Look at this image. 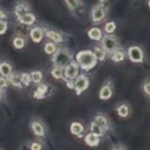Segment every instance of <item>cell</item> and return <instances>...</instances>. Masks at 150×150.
I'll list each match as a JSON object with an SVG mask.
<instances>
[{
  "label": "cell",
  "mask_w": 150,
  "mask_h": 150,
  "mask_svg": "<svg viewBox=\"0 0 150 150\" xmlns=\"http://www.w3.org/2000/svg\"><path fill=\"white\" fill-rule=\"evenodd\" d=\"M77 60L83 69H91L96 64L97 57L90 51H81L77 55Z\"/></svg>",
  "instance_id": "6da1fadb"
},
{
  "label": "cell",
  "mask_w": 150,
  "mask_h": 150,
  "mask_svg": "<svg viewBox=\"0 0 150 150\" xmlns=\"http://www.w3.org/2000/svg\"><path fill=\"white\" fill-rule=\"evenodd\" d=\"M113 59L116 62H120L124 59V54L121 51H116L112 57Z\"/></svg>",
  "instance_id": "44dd1931"
},
{
  "label": "cell",
  "mask_w": 150,
  "mask_h": 150,
  "mask_svg": "<svg viewBox=\"0 0 150 150\" xmlns=\"http://www.w3.org/2000/svg\"><path fill=\"white\" fill-rule=\"evenodd\" d=\"M89 35L92 39L98 40L100 39L101 38V32L100 29H96V28H94V29H92L90 31H89Z\"/></svg>",
  "instance_id": "9a60e30c"
},
{
  "label": "cell",
  "mask_w": 150,
  "mask_h": 150,
  "mask_svg": "<svg viewBox=\"0 0 150 150\" xmlns=\"http://www.w3.org/2000/svg\"><path fill=\"white\" fill-rule=\"evenodd\" d=\"M7 29V23L5 22L0 21V35L3 34Z\"/></svg>",
  "instance_id": "4dcf8cb0"
},
{
  "label": "cell",
  "mask_w": 150,
  "mask_h": 150,
  "mask_svg": "<svg viewBox=\"0 0 150 150\" xmlns=\"http://www.w3.org/2000/svg\"><path fill=\"white\" fill-rule=\"evenodd\" d=\"M96 121L98 123V125H99L100 126H103V127H105V125H106L107 124V122H106V120H105V118H104L103 117H101V116H98V117H96Z\"/></svg>",
  "instance_id": "603a6c76"
},
{
  "label": "cell",
  "mask_w": 150,
  "mask_h": 150,
  "mask_svg": "<svg viewBox=\"0 0 150 150\" xmlns=\"http://www.w3.org/2000/svg\"><path fill=\"white\" fill-rule=\"evenodd\" d=\"M67 4H68L69 7L71 9L75 8V7H77L78 5V1L77 0H65Z\"/></svg>",
  "instance_id": "f546056e"
},
{
  "label": "cell",
  "mask_w": 150,
  "mask_h": 150,
  "mask_svg": "<svg viewBox=\"0 0 150 150\" xmlns=\"http://www.w3.org/2000/svg\"><path fill=\"white\" fill-rule=\"evenodd\" d=\"M129 57L135 62H141L143 59V54L139 47H131L129 48Z\"/></svg>",
  "instance_id": "3957f363"
},
{
  "label": "cell",
  "mask_w": 150,
  "mask_h": 150,
  "mask_svg": "<svg viewBox=\"0 0 150 150\" xmlns=\"http://www.w3.org/2000/svg\"><path fill=\"white\" fill-rule=\"evenodd\" d=\"M95 55L97 57L100 59H103L104 58V56H105V52L103 51H102L101 49L99 48H96L95 49Z\"/></svg>",
  "instance_id": "f1b7e54d"
},
{
  "label": "cell",
  "mask_w": 150,
  "mask_h": 150,
  "mask_svg": "<svg viewBox=\"0 0 150 150\" xmlns=\"http://www.w3.org/2000/svg\"><path fill=\"white\" fill-rule=\"evenodd\" d=\"M32 150H41V146L38 143H33L31 146Z\"/></svg>",
  "instance_id": "1f68e13d"
},
{
  "label": "cell",
  "mask_w": 150,
  "mask_h": 150,
  "mask_svg": "<svg viewBox=\"0 0 150 150\" xmlns=\"http://www.w3.org/2000/svg\"><path fill=\"white\" fill-rule=\"evenodd\" d=\"M111 96V90L108 86H104L100 91V97L101 99H108Z\"/></svg>",
  "instance_id": "5bb4252c"
},
{
  "label": "cell",
  "mask_w": 150,
  "mask_h": 150,
  "mask_svg": "<svg viewBox=\"0 0 150 150\" xmlns=\"http://www.w3.org/2000/svg\"><path fill=\"white\" fill-rule=\"evenodd\" d=\"M21 81L23 82L25 85H26V86H27L28 84H29V82H30V78H29V75L22 74L21 75Z\"/></svg>",
  "instance_id": "83f0119b"
},
{
  "label": "cell",
  "mask_w": 150,
  "mask_h": 150,
  "mask_svg": "<svg viewBox=\"0 0 150 150\" xmlns=\"http://www.w3.org/2000/svg\"><path fill=\"white\" fill-rule=\"evenodd\" d=\"M47 36L49 37L50 38L53 39L54 40L57 41V42H61L62 41L61 35L56 33V32H48V33H47Z\"/></svg>",
  "instance_id": "ac0fdd59"
},
{
  "label": "cell",
  "mask_w": 150,
  "mask_h": 150,
  "mask_svg": "<svg viewBox=\"0 0 150 150\" xmlns=\"http://www.w3.org/2000/svg\"><path fill=\"white\" fill-rule=\"evenodd\" d=\"M78 70H79V67H78L77 64L76 63H71L67 67L64 74H65L66 77L69 78V79H73L77 75Z\"/></svg>",
  "instance_id": "8992f818"
},
{
  "label": "cell",
  "mask_w": 150,
  "mask_h": 150,
  "mask_svg": "<svg viewBox=\"0 0 150 150\" xmlns=\"http://www.w3.org/2000/svg\"><path fill=\"white\" fill-rule=\"evenodd\" d=\"M52 75L56 79H59L62 76V70L60 69L56 68L52 71Z\"/></svg>",
  "instance_id": "4316f807"
},
{
  "label": "cell",
  "mask_w": 150,
  "mask_h": 150,
  "mask_svg": "<svg viewBox=\"0 0 150 150\" xmlns=\"http://www.w3.org/2000/svg\"><path fill=\"white\" fill-rule=\"evenodd\" d=\"M0 98H1V91H0Z\"/></svg>",
  "instance_id": "8d00e7d4"
},
{
  "label": "cell",
  "mask_w": 150,
  "mask_h": 150,
  "mask_svg": "<svg viewBox=\"0 0 150 150\" xmlns=\"http://www.w3.org/2000/svg\"><path fill=\"white\" fill-rule=\"evenodd\" d=\"M88 84H89V81H88V79H86L85 76H81L79 79H77L76 83V90L77 92L78 95L81 93V92H83V90L87 88Z\"/></svg>",
  "instance_id": "277c9868"
},
{
  "label": "cell",
  "mask_w": 150,
  "mask_h": 150,
  "mask_svg": "<svg viewBox=\"0 0 150 150\" xmlns=\"http://www.w3.org/2000/svg\"><path fill=\"white\" fill-rule=\"evenodd\" d=\"M31 37L35 42H40L42 38V30L40 29H38V28L33 29L31 32Z\"/></svg>",
  "instance_id": "9c48e42d"
},
{
  "label": "cell",
  "mask_w": 150,
  "mask_h": 150,
  "mask_svg": "<svg viewBox=\"0 0 150 150\" xmlns=\"http://www.w3.org/2000/svg\"><path fill=\"white\" fill-rule=\"evenodd\" d=\"M11 72V67L7 63L0 64V73L4 76H8Z\"/></svg>",
  "instance_id": "7c38bea8"
},
{
  "label": "cell",
  "mask_w": 150,
  "mask_h": 150,
  "mask_svg": "<svg viewBox=\"0 0 150 150\" xmlns=\"http://www.w3.org/2000/svg\"><path fill=\"white\" fill-rule=\"evenodd\" d=\"M11 82L13 84L16 85V86H21V76H19L16 74H13L10 78Z\"/></svg>",
  "instance_id": "d6986e66"
},
{
  "label": "cell",
  "mask_w": 150,
  "mask_h": 150,
  "mask_svg": "<svg viewBox=\"0 0 150 150\" xmlns=\"http://www.w3.org/2000/svg\"><path fill=\"white\" fill-rule=\"evenodd\" d=\"M105 15V13L104 9L101 6H97L92 11V19L94 21H98L103 18Z\"/></svg>",
  "instance_id": "52a82bcc"
},
{
  "label": "cell",
  "mask_w": 150,
  "mask_h": 150,
  "mask_svg": "<svg viewBox=\"0 0 150 150\" xmlns=\"http://www.w3.org/2000/svg\"><path fill=\"white\" fill-rule=\"evenodd\" d=\"M46 90H47V88L45 85H42V84L40 85V86H39L38 89H37L36 92H35V97L38 98H41L42 96H43V95L45 94V92H46Z\"/></svg>",
  "instance_id": "e0dca14e"
},
{
  "label": "cell",
  "mask_w": 150,
  "mask_h": 150,
  "mask_svg": "<svg viewBox=\"0 0 150 150\" xmlns=\"http://www.w3.org/2000/svg\"><path fill=\"white\" fill-rule=\"evenodd\" d=\"M70 130L73 134L79 135L83 132V126L79 123L74 122L72 124L71 127H70Z\"/></svg>",
  "instance_id": "8fae6325"
},
{
  "label": "cell",
  "mask_w": 150,
  "mask_h": 150,
  "mask_svg": "<svg viewBox=\"0 0 150 150\" xmlns=\"http://www.w3.org/2000/svg\"><path fill=\"white\" fill-rule=\"evenodd\" d=\"M35 16L32 14H25L21 16L20 18L21 21L23 23H26V24H31L35 21Z\"/></svg>",
  "instance_id": "4fadbf2b"
},
{
  "label": "cell",
  "mask_w": 150,
  "mask_h": 150,
  "mask_svg": "<svg viewBox=\"0 0 150 150\" xmlns=\"http://www.w3.org/2000/svg\"><path fill=\"white\" fill-rule=\"evenodd\" d=\"M91 130H92V133L93 134L96 135L98 136H100L103 133L100 126L95 122L92 123V125H91Z\"/></svg>",
  "instance_id": "2e32d148"
},
{
  "label": "cell",
  "mask_w": 150,
  "mask_h": 150,
  "mask_svg": "<svg viewBox=\"0 0 150 150\" xmlns=\"http://www.w3.org/2000/svg\"><path fill=\"white\" fill-rule=\"evenodd\" d=\"M32 129H33V131L34 133H35V135L37 136H42L44 135V129L42 127V126L41 125L40 123L35 122L32 123Z\"/></svg>",
  "instance_id": "30bf717a"
},
{
  "label": "cell",
  "mask_w": 150,
  "mask_h": 150,
  "mask_svg": "<svg viewBox=\"0 0 150 150\" xmlns=\"http://www.w3.org/2000/svg\"><path fill=\"white\" fill-rule=\"evenodd\" d=\"M13 44H14L16 48H21L22 47H23V45H24V42H23V40L21 38H16V39L14 40Z\"/></svg>",
  "instance_id": "7402d4cb"
},
{
  "label": "cell",
  "mask_w": 150,
  "mask_h": 150,
  "mask_svg": "<svg viewBox=\"0 0 150 150\" xmlns=\"http://www.w3.org/2000/svg\"><path fill=\"white\" fill-rule=\"evenodd\" d=\"M70 59V56L69 55L68 53L63 50H59L57 51V54L54 55L53 61L56 64L59 66H64Z\"/></svg>",
  "instance_id": "7a4b0ae2"
},
{
  "label": "cell",
  "mask_w": 150,
  "mask_h": 150,
  "mask_svg": "<svg viewBox=\"0 0 150 150\" xmlns=\"http://www.w3.org/2000/svg\"><path fill=\"white\" fill-rule=\"evenodd\" d=\"M4 13H3L2 12H1V10H0V18H4Z\"/></svg>",
  "instance_id": "d590c367"
},
{
  "label": "cell",
  "mask_w": 150,
  "mask_h": 150,
  "mask_svg": "<svg viewBox=\"0 0 150 150\" xmlns=\"http://www.w3.org/2000/svg\"><path fill=\"white\" fill-rule=\"evenodd\" d=\"M144 91L146 94L150 95V83H146L144 86Z\"/></svg>",
  "instance_id": "836d02e7"
},
{
  "label": "cell",
  "mask_w": 150,
  "mask_h": 150,
  "mask_svg": "<svg viewBox=\"0 0 150 150\" xmlns=\"http://www.w3.org/2000/svg\"><path fill=\"white\" fill-rule=\"evenodd\" d=\"M111 150H126V149L123 146H116L113 147Z\"/></svg>",
  "instance_id": "e575fe53"
},
{
  "label": "cell",
  "mask_w": 150,
  "mask_h": 150,
  "mask_svg": "<svg viewBox=\"0 0 150 150\" xmlns=\"http://www.w3.org/2000/svg\"><path fill=\"white\" fill-rule=\"evenodd\" d=\"M115 28L116 26L114 23L111 22V23H108L106 24V26H105V31L108 32V33H111V32H112L115 29Z\"/></svg>",
  "instance_id": "484cf974"
},
{
  "label": "cell",
  "mask_w": 150,
  "mask_h": 150,
  "mask_svg": "<svg viewBox=\"0 0 150 150\" xmlns=\"http://www.w3.org/2000/svg\"><path fill=\"white\" fill-rule=\"evenodd\" d=\"M85 142H86V144H88L90 146H98L99 144V139H98V136L93 134V133H90L88 134L85 138Z\"/></svg>",
  "instance_id": "ba28073f"
},
{
  "label": "cell",
  "mask_w": 150,
  "mask_h": 150,
  "mask_svg": "<svg viewBox=\"0 0 150 150\" xmlns=\"http://www.w3.org/2000/svg\"><path fill=\"white\" fill-rule=\"evenodd\" d=\"M45 52L48 54H52L55 51V45L52 43H48L45 48Z\"/></svg>",
  "instance_id": "d4e9b609"
},
{
  "label": "cell",
  "mask_w": 150,
  "mask_h": 150,
  "mask_svg": "<svg viewBox=\"0 0 150 150\" xmlns=\"http://www.w3.org/2000/svg\"><path fill=\"white\" fill-rule=\"evenodd\" d=\"M7 86V81L3 78H0V86L1 87H5Z\"/></svg>",
  "instance_id": "d6a6232c"
},
{
  "label": "cell",
  "mask_w": 150,
  "mask_h": 150,
  "mask_svg": "<svg viewBox=\"0 0 150 150\" xmlns=\"http://www.w3.org/2000/svg\"><path fill=\"white\" fill-rule=\"evenodd\" d=\"M42 79V74L40 72H35L32 73V79L35 83H38Z\"/></svg>",
  "instance_id": "cb8c5ba5"
},
{
  "label": "cell",
  "mask_w": 150,
  "mask_h": 150,
  "mask_svg": "<svg viewBox=\"0 0 150 150\" xmlns=\"http://www.w3.org/2000/svg\"><path fill=\"white\" fill-rule=\"evenodd\" d=\"M103 45L105 49L108 51H114L117 47V41L111 37L106 36L103 38Z\"/></svg>",
  "instance_id": "5b68a950"
},
{
  "label": "cell",
  "mask_w": 150,
  "mask_h": 150,
  "mask_svg": "<svg viewBox=\"0 0 150 150\" xmlns=\"http://www.w3.org/2000/svg\"><path fill=\"white\" fill-rule=\"evenodd\" d=\"M118 113L121 117H127L128 114V108L126 105H122L118 108Z\"/></svg>",
  "instance_id": "ffe728a7"
},
{
  "label": "cell",
  "mask_w": 150,
  "mask_h": 150,
  "mask_svg": "<svg viewBox=\"0 0 150 150\" xmlns=\"http://www.w3.org/2000/svg\"><path fill=\"white\" fill-rule=\"evenodd\" d=\"M149 7H150V1H149Z\"/></svg>",
  "instance_id": "74e56055"
}]
</instances>
